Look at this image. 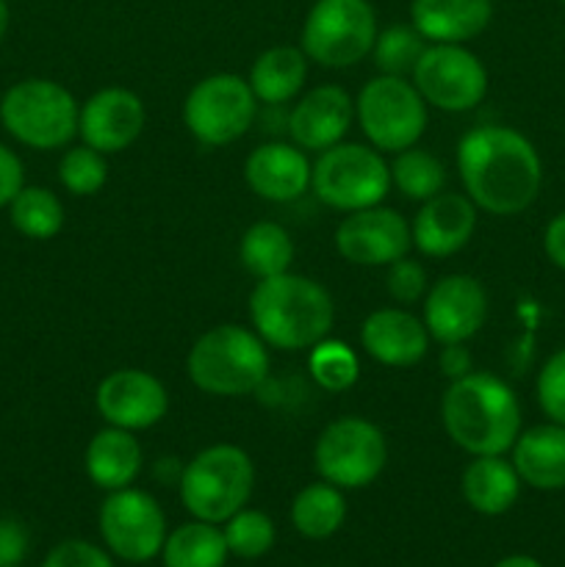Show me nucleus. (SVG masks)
I'll return each instance as SVG.
<instances>
[{"mask_svg":"<svg viewBox=\"0 0 565 567\" xmlns=\"http://www.w3.org/2000/svg\"><path fill=\"white\" fill-rule=\"evenodd\" d=\"M465 197L493 216H515L541 194V155L526 136L504 125H482L458 142Z\"/></svg>","mask_w":565,"mask_h":567,"instance_id":"obj_1","label":"nucleus"},{"mask_svg":"<svg viewBox=\"0 0 565 567\" xmlns=\"http://www.w3.org/2000/svg\"><path fill=\"white\" fill-rule=\"evenodd\" d=\"M441 421L449 441L471 457L507 454L521 435V404L504 380L487 371H469L449 382Z\"/></svg>","mask_w":565,"mask_h":567,"instance_id":"obj_2","label":"nucleus"},{"mask_svg":"<svg viewBox=\"0 0 565 567\" xmlns=\"http://www.w3.org/2000/svg\"><path fill=\"white\" fill-rule=\"evenodd\" d=\"M249 319L266 347L302 352L325 341L336 321V305L321 282L305 275H282L258 280L249 293Z\"/></svg>","mask_w":565,"mask_h":567,"instance_id":"obj_3","label":"nucleus"},{"mask_svg":"<svg viewBox=\"0 0 565 567\" xmlns=\"http://www.w3.org/2000/svg\"><path fill=\"white\" fill-rule=\"evenodd\" d=\"M186 374L203 393L236 399L255 393L269 377V352L255 330L219 324L188 349Z\"/></svg>","mask_w":565,"mask_h":567,"instance_id":"obj_4","label":"nucleus"},{"mask_svg":"<svg viewBox=\"0 0 565 567\" xmlns=\"http://www.w3.org/2000/svg\"><path fill=\"white\" fill-rule=\"evenodd\" d=\"M177 485L183 507L194 518L219 526L247 507L255 491V465L244 449L216 443L183 465Z\"/></svg>","mask_w":565,"mask_h":567,"instance_id":"obj_5","label":"nucleus"},{"mask_svg":"<svg viewBox=\"0 0 565 567\" xmlns=\"http://www.w3.org/2000/svg\"><path fill=\"white\" fill-rule=\"evenodd\" d=\"M81 105L70 89L50 78L14 83L0 100V122L20 144L33 150H59L78 136Z\"/></svg>","mask_w":565,"mask_h":567,"instance_id":"obj_6","label":"nucleus"},{"mask_svg":"<svg viewBox=\"0 0 565 567\" xmlns=\"http://www.w3.org/2000/svg\"><path fill=\"white\" fill-rule=\"evenodd\" d=\"M377 17L369 0H316L302 22L299 48L327 70L355 66L371 53Z\"/></svg>","mask_w":565,"mask_h":567,"instance_id":"obj_7","label":"nucleus"},{"mask_svg":"<svg viewBox=\"0 0 565 567\" xmlns=\"http://www.w3.org/2000/svg\"><path fill=\"white\" fill-rule=\"evenodd\" d=\"M391 186V166L380 150L366 144L338 142L336 147L319 153L310 172V188L316 197L343 214L382 205Z\"/></svg>","mask_w":565,"mask_h":567,"instance_id":"obj_8","label":"nucleus"},{"mask_svg":"<svg viewBox=\"0 0 565 567\" xmlns=\"http://www.w3.org/2000/svg\"><path fill=\"white\" fill-rule=\"evenodd\" d=\"M355 116L363 136L380 153H402L427 131V103L408 78H371L355 100Z\"/></svg>","mask_w":565,"mask_h":567,"instance_id":"obj_9","label":"nucleus"},{"mask_svg":"<svg viewBox=\"0 0 565 567\" xmlns=\"http://www.w3.org/2000/svg\"><path fill=\"white\" fill-rule=\"evenodd\" d=\"M388 463L382 430L360 415H343L319 432L314 446L316 474L341 491L369 487Z\"/></svg>","mask_w":565,"mask_h":567,"instance_id":"obj_10","label":"nucleus"},{"mask_svg":"<svg viewBox=\"0 0 565 567\" xmlns=\"http://www.w3.org/2000/svg\"><path fill=\"white\" fill-rule=\"evenodd\" d=\"M258 116V97L249 81L233 72H216L194 83L183 100V125L205 147H225L242 138Z\"/></svg>","mask_w":565,"mask_h":567,"instance_id":"obj_11","label":"nucleus"},{"mask_svg":"<svg viewBox=\"0 0 565 567\" xmlns=\"http://www.w3.org/2000/svg\"><path fill=\"white\" fill-rule=\"evenodd\" d=\"M97 526L105 548L133 565H144L158 557L170 535L161 504L138 487L109 493L100 504Z\"/></svg>","mask_w":565,"mask_h":567,"instance_id":"obj_12","label":"nucleus"},{"mask_svg":"<svg viewBox=\"0 0 565 567\" xmlns=\"http://www.w3.org/2000/svg\"><path fill=\"white\" fill-rule=\"evenodd\" d=\"M413 86L427 105L463 114L485 100L487 70L463 44H427L413 70Z\"/></svg>","mask_w":565,"mask_h":567,"instance_id":"obj_13","label":"nucleus"},{"mask_svg":"<svg viewBox=\"0 0 565 567\" xmlns=\"http://www.w3.org/2000/svg\"><path fill=\"white\" fill-rule=\"evenodd\" d=\"M94 408L109 426L142 432L161 424L170 410L164 382L142 369H116L94 391Z\"/></svg>","mask_w":565,"mask_h":567,"instance_id":"obj_14","label":"nucleus"},{"mask_svg":"<svg viewBox=\"0 0 565 567\" xmlns=\"http://www.w3.org/2000/svg\"><path fill=\"white\" fill-rule=\"evenodd\" d=\"M413 247L410 221L393 208L352 210L336 230V249L355 266H391Z\"/></svg>","mask_w":565,"mask_h":567,"instance_id":"obj_15","label":"nucleus"},{"mask_svg":"<svg viewBox=\"0 0 565 567\" xmlns=\"http://www.w3.org/2000/svg\"><path fill=\"white\" fill-rule=\"evenodd\" d=\"M487 319V293L471 275H446L427 291L424 321L432 341L465 343L482 330Z\"/></svg>","mask_w":565,"mask_h":567,"instance_id":"obj_16","label":"nucleus"},{"mask_svg":"<svg viewBox=\"0 0 565 567\" xmlns=\"http://www.w3.org/2000/svg\"><path fill=\"white\" fill-rule=\"evenodd\" d=\"M144 122H147V111L138 94H133L131 89L109 86L94 92L81 105L78 136L97 153L114 155L142 136Z\"/></svg>","mask_w":565,"mask_h":567,"instance_id":"obj_17","label":"nucleus"},{"mask_svg":"<svg viewBox=\"0 0 565 567\" xmlns=\"http://www.w3.org/2000/svg\"><path fill=\"white\" fill-rule=\"evenodd\" d=\"M355 120V100L347 89L336 83H325L297 100V105L288 114L286 127L291 133V142L305 153H325L336 147L347 136L349 125Z\"/></svg>","mask_w":565,"mask_h":567,"instance_id":"obj_18","label":"nucleus"},{"mask_svg":"<svg viewBox=\"0 0 565 567\" xmlns=\"http://www.w3.org/2000/svg\"><path fill=\"white\" fill-rule=\"evenodd\" d=\"M476 205L465 194H435L424 199L410 221L413 247L427 258H452L476 230Z\"/></svg>","mask_w":565,"mask_h":567,"instance_id":"obj_19","label":"nucleus"},{"mask_svg":"<svg viewBox=\"0 0 565 567\" xmlns=\"http://www.w3.org/2000/svg\"><path fill=\"white\" fill-rule=\"evenodd\" d=\"M430 341L424 321L404 308H380L360 324L363 349L388 369H410L421 363Z\"/></svg>","mask_w":565,"mask_h":567,"instance_id":"obj_20","label":"nucleus"},{"mask_svg":"<svg viewBox=\"0 0 565 567\" xmlns=\"http://www.w3.org/2000/svg\"><path fill=\"white\" fill-rule=\"evenodd\" d=\"M310 166L305 150L297 144L269 142L255 147L244 161V181L269 203H294L302 197L310 186Z\"/></svg>","mask_w":565,"mask_h":567,"instance_id":"obj_21","label":"nucleus"},{"mask_svg":"<svg viewBox=\"0 0 565 567\" xmlns=\"http://www.w3.org/2000/svg\"><path fill=\"white\" fill-rule=\"evenodd\" d=\"M491 0H413L410 25L430 44H463L491 25Z\"/></svg>","mask_w":565,"mask_h":567,"instance_id":"obj_22","label":"nucleus"},{"mask_svg":"<svg viewBox=\"0 0 565 567\" xmlns=\"http://www.w3.org/2000/svg\"><path fill=\"white\" fill-rule=\"evenodd\" d=\"M513 465L521 482L535 491L565 487V426L541 424L521 432L513 443Z\"/></svg>","mask_w":565,"mask_h":567,"instance_id":"obj_23","label":"nucleus"},{"mask_svg":"<svg viewBox=\"0 0 565 567\" xmlns=\"http://www.w3.org/2000/svg\"><path fill=\"white\" fill-rule=\"evenodd\" d=\"M83 465L94 487L105 493L122 491V487H131L142 471V446L133 432L105 426L89 441Z\"/></svg>","mask_w":565,"mask_h":567,"instance_id":"obj_24","label":"nucleus"},{"mask_svg":"<svg viewBox=\"0 0 565 567\" xmlns=\"http://www.w3.org/2000/svg\"><path fill=\"white\" fill-rule=\"evenodd\" d=\"M460 491L474 513L493 518V515H504L518 502L521 476L513 460H504V454H485L465 465Z\"/></svg>","mask_w":565,"mask_h":567,"instance_id":"obj_25","label":"nucleus"},{"mask_svg":"<svg viewBox=\"0 0 565 567\" xmlns=\"http://www.w3.org/2000/svg\"><path fill=\"white\" fill-rule=\"evenodd\" d=\"M305 78H308V55L302 53V48L277 44L255 59L247 81L258 103L282 105L302 92Z\"/></svg>","mask_w":565,"mask_h":567,"instance_id":"obj_26","label":"nucleus"},{"mask_svg":"<svg viewBox=\"0 0 565 567\" xmlns=\"http://www.w3.org/2000/svg\"><path fill=\"white\" fill-rule=\"evenodd\" d=\"M347 520V498L341 487L330 482H314L302 487L291 502V524L308 540H327Z\"/></svg>","mask_w":565,"mask_h":567,"instance_id":"obj_27","label":"nucleus"},{"mask_svg":"<svg viewBox=\"0 0 565 567\" xmlns=\"http://www.w3.org/2000/svg\"><path fill=\"white\" fill-rule=\"evenodd\" d=\"M161 557L164 567H225L230 551L219 526L194 518L166 535Z\"/></svg>","mask_w":565,"mask_h":567,"instance_id":"obj_28","label":"nucleus"},{"mask_svg":"<svg viewBox=\"0 0 565 567\" xmlns=\"http://www.w3.org/2000/svg\"><path fill=\"white\" fill-rule=\"evenodd\" d=\"M238 260L255 280L282 275L294 264V241L277 221H255L238 241Z\"/></svg>","mask_w":565,"mask_h":567,"instance_id":"obj_29","label":"nucleus"},{"mask_svg":"<svg viewBox=\"0 0 565 567\" xmlns=\"http://www.w3.org/2000/svg\"><path fill=\"white\" fill-rule=\"evenodd\" d=\"M9 219L25 238L48 241L64 227V205L50 188L22 186L9 203Z\"/></svg>","mask_w":565,"mask_h":567,"instance_id":"obj_30","label":"nucleus"},{"mask_svg":"<svg viewBox=\"0 0 565 567\" xmlns=\"http://www.w3.org/2000/svg\"><path fill=\"white\" fill-rule=\"evenodd\" d=\"M388 166H391V183L397 186V192L415 203L435 197L446 186V169L441 161L430 150H421L415 144L393 155V164Z\"/></svg>","mask_w":565,"mask_h":567,"instance_id":"obj_31","label":"nucleus"},{"mask_svg":"<svg viewBox=\"0 0 565 567\" xmlns=\"http://www.w3.org/2000/svg\"><path fill=\"white\" fill-rule=\"evenodd\" d=\"M424 50L427 39L413 25H391L377 33L371 55H374V64L380 70V75L408 78L413 75L415 64H419Z\"/></svg>","mask_w":565,"mask_h":567,"instance_id":"obj_32","label":"nucleus"},{"mask_svg":"<svg viewBox=\"0 0 565 567\" xmlns=\"http://www.w3.org/2000/svg\"><path fill=\"white\" fill-rule=\"evenodd\" d=\"M227 551L238 559H260L271 551L277 540L275 520L260 509H238L233 518L225 520Z\"/></svg>","mask_w":565,"mask_h":567,"instance_id":"obj_33","label":"nucleus"},{"mask_svg":"<svg viewBox=\"0 0 565 567\" xmlns=\"http://www.w3.org/2000/svg\"><path fill=\"white\" fill-rule=\"evenodd\" d=\"M310 377L316 380V385L325 388L330 393H341L347 388H352L358 382V358H355L352 349L341 341H319L310 349L308 358Z\"/></svg>","mask_w":565,"mask_h":567,"instance_id":"obj_34","label":"nucleus"},{"mask_svg":"<svg viewBox=\"0 0 565 567\" xmlns=\"http://www.w3.org/2000/svg\"><path fill=\"white\" fill-rule=\"evenodd\" d=\"M59 181L75 197H92L109 181V164L105 155L92 150L89 144L72 147L59 161Z\"/></svg>","mask_w":565,"mask_h":567,"instance_id":"obj_35","label":"nucleus"},{"mask_svg":"<svg viewBox=\"0 0 565 567\" xmlns=\"http://www.w3.org/2000/svg\"><path fill=\"white\" fill-rule=\"evenodd\" d=\"M537 402L554 424L565 426V349L543 363L537 374Z\"/></svg>","mask_w":565,"mask_h":567,"instance_id":"obj_36","label":"nucleus"},{"mask_svg":"<svg viewBox=\"0 0 565 567\" xmlns=\"http://www.w3.org/2000/svg\"><path fill=\"white\" fill-rule=\"evenodd\" d=\"M388 277H386V288L399 305H413L419 302L421 297H427V271L419 260L413 258H399L393 260L391 266H386Z\"/></svg>","mask_w":565,"mask_h":567,"instance_id":"obj_37","label":"nucleus"},{"mask_svg":"<svg viewBox=\"0 0 565 567\" xmlns=\"http://www.w3.org/2000/svg\"><path fill=\"white\" fill-rule=\"evenodd\" d=\"M42 567H114V563L94 543L64 540L44 557Z\"/></svg>","mask_w":565,"mask_h":567,"instance_id":"obj_38","label":"nucleus"},{"mask_svg":"<svg viewBox=\"0 0 565 567\" xmlns=\"http://www.w3.org/2000/svg\"><path fill=\"white\" fill-rule=\"evenodd\" d=\"M28 554V532L20 520L0 515V567L22 565Z\"/></svg>","mask_w":565,"mask_h":567,"instance_id":"obj_39","label":"nucleus"},{"mask_svg":"<svg viewBox=\"0 0 565 567\" xmlns=\"http://www.w3.org/2000/svg\"><path fill=\"white\" fill-rule=\"evenodd\" d=\"M22 186H25L22 161L6 144H0V208H6L20 194Z\"/></svg>","mask_w":565,"mask_h":567,"instance_id":"obj_40","label":"nucleus"},{"mask_svg":"<svg viewBox=\"0 0 565 567\" xmlns=\"http://www.w3.org/2000/svg\"><path fill=\"white\" fill-rule=\"evenodd\" d=\"M543 249L557 269L565 271V210L554 216L543 233Z\"/></svg>","mask_w":565,"mask_h":567,"instance_id":"obj_41","label":"nucleus"},{"mask_svg":"<svg viewBox=\"0 0 565 567\" xmlns=\"http://www.w3.org/2000/svg\"><path fill=\"white\" fill-rule=\"evenodd\" d=\"M441 369H443V374L449 377V380H458V377L474 371V369H471L469 349H465L463 343H449V347H443Z\"/></svg>","mask_w":565,"mask_h":567,"instance_id":"obj_42","label":"nucleus"},{"mask_svg":"<svg viewBox=\"0 0 565 567\" xmlns=\"http://www.w3.org/2000/svg\"><path fill=\"white\" fill-rule=\"evenodd\" d=\"M493 567H543L535 557H526V554H513V557L499 559Z\"/></svg>","mask_w":565,"mask_h":567,"instance_id":"obj_43","label":"nucleus"},{"mask_svg":"<svg viewBox=\"0 0 565 567\" xmlns=\"http://www.w3.org/2000/svg\"><path fill=\"white\" fill-rule=\"evenodd\" d=\"M6 31H9V3L0 0V42H3Z\"/></svg>","mask_w":565,"mask_h":567,"instance_id":"obj_44","label":"nucleus"},{"mask_svg":"<svg viewBox=\"0 0 565 567\" xmlns=\"http://www.w3.org/2000/svg\"><path fill=\"white\" fill-rule=\"evenodd\" d=\"M6 567H22V565H6Z\"/></svg>","mask_w":565,"mask_h":567,"instance_id":"obj_45","label":"nucleus"},{"mask_svg":"<svg viewBox=\"0 0 565 567\" xmlns=\"http://www.w3.org/2000/svg\"><path fill=\"white\" fill-rule=\"evenodd\" d=\"M563 6H565V0H563Z\"/></svg>","mask_w":565,"mask_h":567,"instance_id":"obj_46","label":"nucleus"}]
</instances>
